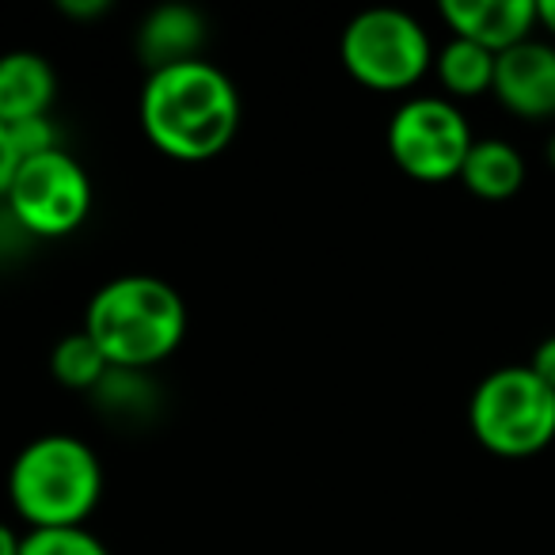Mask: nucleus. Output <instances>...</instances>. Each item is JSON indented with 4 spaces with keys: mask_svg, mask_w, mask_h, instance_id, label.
Returning a JSON list of instances; mask_svg holds the SVG:
<instances>
[{
    "mask_svg": "<svg viewBox=\"0 0 555 555\" xmlns=\"http://www.w3.org/2000/svg\"><path fill=\"white\" fill-rule=\"evenodd\" d=\"M141 126L164 156L183 164L214 160L240 130V92L206 57L156 69L141 88Z\"/></svg>",
    "mask_w": 555,
    "mask_h": 555,
    "instance_id": "obj_1",
    "label": "nucleus"
},
{
    "mask_svg": "<svg viewBox=\"0 0 555 555\" xmlns=\"http://www.w3.org/2000/svg\"><path fill=\"white\" fill-rule=\"evenodd\" d=\"M85 332L100 343L111 370L141 373L179 350L186 335V305L164 278L118 274L88 301Z\"/></svg>",
    "mask_w": 555,
    "mask_h": 555,
    "instance_id": "obj_2",
    "label": "nucleus"
},
{
    "mask_svg": "<svg viewBox=\"0 0 555 555\" xmlns=\"http://www.w3.org/2000/svg\"><path fill=\"white\" fill-rule=\"evenodd\" d=\"M103 464L77 434H42L27 441L9 468V499L31 529L85 525L100 506Z\"/></svg>",
    "mask_w": 555,
    "mask_h": 555,
    "instance_id": "obj_3",
    "label": "nucleus"
},
{
    "mask_svg": "<svg viewBox=\"0 0 555 555\" xmlns=\"http://www.w3.org/2000/svg\"><path fill=\"white\" fill-rule=\"evenodd\" d=\"M468 426L494 456L521 461L555 441V392L529 365L487 373L468 400Z\"/></svg>",
    "mask_w": 555,
    "mask_h": 555,
    "instance_id": "obj_4",
    "label": "nucleus"
},
{
    "mask_svg": "<svg viewBox=\"0 0 555 555\" xmlns=\"http://www.w3.org/2000/svg\"><path fill=\"white\" fill-rule=\"evenodd\" d=\"M347 73L373 92H408L430 73L434 47L426 27L403 9H365L339 42Z\"/></svg>",
    "mask_w": 555,
    "mask_h": 555,
    "instance_id": "obj_5",
    "label": "nucleus"
},
{
    "mask_svg": "<svg viewBox=\"0 0 555 555\" xmlns=\"http://www.w3.org/2000/svg\"><path fill=\"white\" fill-rule=\"evenodd\" d=\"M472 145L468 118L446 95H411L388 122V153L418 183L461 179Z\"/></svg>",
    "mask_w": 555,
    "mask_h": 555,
    "instance_id": "obj_6",
    "label": "nucleus"
},
{
    "mask_svg": "<svg viewBox=\"0 0 555 555\" xmlns=\"http://www.w3.org/2000/svg\"><path fill=\"white\" fill-rule=\"evenodd\" d=\"M4 202L20 229H27L31 236H69L92 214V179L77 156L54 149V153L20 160Z\"/></svg>",
    "mask_w": 555,
    "mask_h": 555,
    "instance_id": "obj_7",
    "label": "nucleus"
},
{
    "mask_svg": "<svg viewBox=\"0 0 555 555\" xmlns=\"http://www.w3.org/2000/svg\"><path fill=\"white\" fill-rule=\"evenodd\" d=\"M491 95L517 118L544 122L555 118V47L552 42H517L494 57Z\"/></svg>",
    "mask_w": 555,
    "mask_h": 555,
    "instance_id": "obj_8",
    "label": "nucleus"
},
{
    "mask_svg": "<svg viewBox=\"0 0 555 555\" xmlns=\"http://www.w3.org/2000/svg\"><path fill=\"white\" fill-rule=\"evenodd\" d=\"M441 20L453 39L476 42L494 57L529 42L540 27L537 0H441Z\"/></svg>",
    "mask_w": 555,
    "mask_h": 555,
    "instance_id": "obj_9",
    "label": "nucleus"
},
{
    "mask_svg": "<svg viewBox=\"0 0 555 555\" xmlns=\"http://www.w3.org/2000/svg\"><path fill=\"white\" fill-rule=\"evenodd\" d=\"M57 100V73L35 50L0 54V122L16 126L31 118H50Z\"/></svg>",
    "mask_w": 555,
    "mask_h": 555,
    "instance_id": "obj_10",
    "label": "nucleus"
},
{
    "mask_svg": "<svg viewBox=\"0 0 555 555\" xmlns=\"http://www.w3.org/2000/svg\"><path fill=\"white\" fill-rule=\"evenodd\" d=\"M202 42H206V24L191 4H160L141 20L133 50H138L141 65L156 73L202 57Z\"/></svg>",
    "mask_w": 555,
    "mask_h": 555,
    "instance_id": "obj_11",
    "label": "nucleus"
},
{
    "mask_svg": "<svg viewBox=\"0 0 555 555\" xmlns=\"http://www.w3.org/2000/svg\"><path fill=\"white\" fill-rule=\"evenodd\" d=\"M461 183L483 202H506L525 186V156L509 141L483 138L472 145L461 168Z\"/></svg>",
    "mask_w": 555,
    "mask_h": 555,
    "instance_id": "obj_12",
    "label": "nucleus"
},
{
    "mask_svg": "<svg viewBox=\"0 0 555 555\" xmlns=\"http://www.w3.org/2000/svg\"><path fill=\"white\" fill-rule=\"evenodd\" d=\"M434 73L453 100H476L494 85V54L476 42L449 39L434 57Z\"/></svg>",
    "mask_w": 555,
    "mask_h": 555,
    "instance_id": "obj_13",
    "label": "nucleus"
},
{
    "mask_svg": "<svg viewBox=\"0 0 555 555\" xmlns=\"http://www.w3.org/2000/svg\"><path fill=\"white\" fill-rule=\"evenodd\" d=\"M50 370L62 380L65 388H77V392H88V388H100L111 373L107 354L100 350V343L80 327V332H69L50 354Z\"/></svg>",
    "mask_w": 555,
    "mask_h": 555,
    "instance_id": "obj_14",
    "label": "nucleus"
},
{
    "mask_svg": "<svg viewBox=\"0 0 555 555\" xmlns=\"http://www.w3.org/2000/svg\"><path fill=\"white\" fill-rule=\"evenodd\" d=\"M20 555H111L88 525H69V529H27L20 537Z\"/></svg>",
    "mask_w": 555,
    "mask_h": 555,
    "instance_id": "obj_15",
    "label": "nucleus"
},
{
    "mask_svg": "<svg viewBox=\"0 0 555 555\" xmlns=\"http://www.w3.org/2000/svg\"><path fill=\"white\" fill-rule=\"evenodd\" d=\"M12 130V145H16L20 160H31V156L54 153L57 145V130L50 126V118H31V122H16Z\"/></svg>",
    "mask_w": 555,
    "mask_h": 555,
    "instance_id": "obj_16",
    "label": "nucleus"
},
{
    "mask_svg": "<svg viewBox=\"0 0 555 555\" xmlns=\"http://www.w3.org/2000/svg\"><path fill=\"white\" fill-rule=\"evenodd\" d=\"M16 168H20V153H16V145H12V130L0 122V198L9 194Z\"/></svg>",
    "mask_w": 555,
    "mask_h": 555,
    "instance_id": "obj_17",
    "label": "nucleus"
},
{
    "mask_svg": "<svg viewBox=\"0 0 555 555\" xmlns=\"http://www.w3.org/2000/svg\"><path fill=\"white\" fill-rule=\"evenodd\" d=\"M529 370L555 392V335H547L544 343H537V350H532V358H529Z\"/></svg>",
    "mask_w": 555,
    "mask_h": 555,
    "instance_id": "obj_18",
    "label": "nucleus"
},
{
    "mask_svg": "<svg viewBox=\"0 0 555 555\" xmlns=\"http://www.w3.org/2000/svg\"><path fill=\"white\" fill-rule=\"evenodd\" d=\"M111 4L107 0H62V12L65 16H80V20H92V16H103Z\"/></svg>",
    "mask_w": 555,
    "mask_h": 555,
    "instance_id": "obj_19",
    "label": "nucleus"
},
{
    "mask_svg": "<svg viewBox=\"0 0 555 555\" xmlns=\"http://www.w3.org/2000/svg\"><path fill=\"white\" fill-rule=\"evenodd\" d=\"M537 20H540V27L555 39V0H537Z\"/></svg>",
    "mask_w": 555,
    "mask_h": 555,
    "instance_id": "obj_20",
    "label": "nucleus"
},
{
    "mask_svg": "<svg viewBox=\"0 0 555 555\" xmlns=\"http://www.w3.org/2000/svg\"><path fill=\"white\" fill-rule=\"evenodd\" d=\"M0 555H20V537L0 521Z\"/></svg>",
    "mask_w": 555,
    "mask_h": 555,
    "instance_id": "obj_21",
    "label": "nucleus"
},
{
    "mask_svg": "<svg viewBox=\"0 0 555 555\" xmlns=\"http://www.w3.org/2000/svg\"><path fill=\"white\" fill-rule=\"evenodd\" d=\"M547 164H552V168H555V133H552V138H547Z\"/></svg>",
    "mask_w": 555,
    "mask_h": 555,
    "instance_id": "obj_22",
    "label": "nucleus"
}]
</instances>
